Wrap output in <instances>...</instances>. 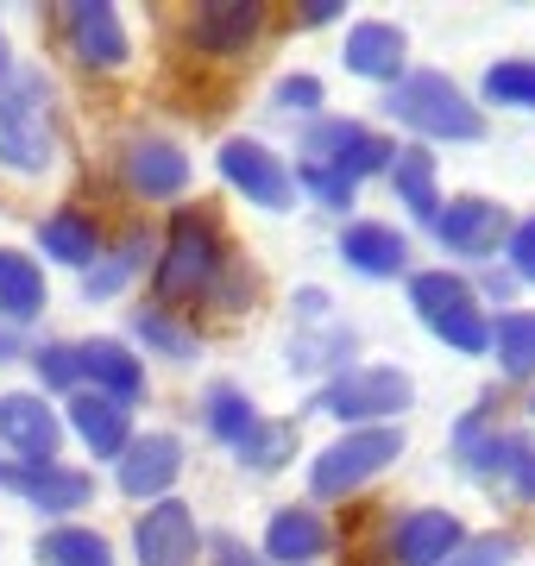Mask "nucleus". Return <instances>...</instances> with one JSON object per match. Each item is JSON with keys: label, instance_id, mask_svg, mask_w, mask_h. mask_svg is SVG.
I'll return each mask as SVG.
<instances>
[{"label": "nucleus", "instance_id": "f257e3e1", "mask_svg": "<svg viewBox=\"0 0 535 566\" xmlns=\"http://www.w3.org/2000/svg\"><path fill=\"white\" fill-rule=\"evenodd\" d=\"M397 145H385L378 133H366L359 120H315L303 139V189L322 208H353V189L371 170H391Z\"/></svg>", "mask_w": 535, "mask_h": 566}, {"label": "nucleus", "instance_id": "f03ea898", "mask_svg": "<svg viewBox=\"0 0 535 566\" xmlns=\"http://www.w3.org/2000/svg\"><path fill=\"white\" fill-rule=\"evenodd\" d=\"M227 264H233V252L221 245V221L208 208H177L165 259H158V303H208Z\"/></svg>", "mask_w": 535, "mask_h": 566}, {"label": "nucleus", "instance_id": "7ed1b4c3", "mask_svg": "<svg viewBox=\"0 0 535 566\" xmlns=\"http://www.w3.org/2000/svg\"><path fill=\"white\" fill-rule=\"evenodd\" d=\"M57 158V120H51V82L32 70H7L0 76V164L39 177Z\"/></svg>", "mask_w": 535, "mask_h": 566}, {"label": "nucleus", "instance_id": "20e7f679", "mask_svg": "<svg viewBox=\"0 0 535 566\" xmlns=\"http://www.w3.org/2000/svg\"><path fill=\"white\" fill-rule=\"evenodd\" d=\"M397 120L422 133V139H453V145H473L485 133V114H479L460 88H453L441 70H422V76L391 82V102H385Z\"/></svg>", "mask_w": 535, "mask_h": 566}, {"label": "nucleus", "instance_id": "39448f33", "mask_svg": "<svg viewBox=\"0 0 535 566\" xmlns=\"http://www.w3.org/2000/svg\"><path fill=\"white\" fill-rule=\"evenodd\" d=\"M410 308L422 315L434 340H448L453 353H485L492 346V322L479 308L473 283L453 277V271H416L410 277Z\"/></svg>", "mask_w": 535, "mask_h": 566}, {"label": "nucleus", "instance_id": "423d86ee", "mask_svg": "<svg viewBox=\"0 0 535 566\" xmlns=\"http://www.w3.org/2000/svg\"><path fill=\"white\" fill-rule=\"evenodd\" d=\"M397 453H403V428H391V422L353 428V434H340L334 447H322V453H315L310 491H315V497H347V491H359L366 479H378Z\"/></svg>", "mask_w": 535, "mask_h": 566}, {"label": "nucleus", "instance_id": "0eeeda50", "mask_svg": "<svg viewBox=\"0 0 535 566\" xmlns=\"http://www.w3.org/2000/svg\"><path fill=\"white\" fill-rule=\"evenodd\" d=\"M416 397V385L397 371V365H353V371H340L322 397H315V409L322 416H334V422H385V416H403Z\"/></svg>", "mask_w": 535, "mask_h": 566}, {"label": "nucleus", "instance_id": "6e6552de", "mask_svg": "<svg viewBox=\"0 0 535 566\" xmlns=\"http://www.w3.org/2000/svg\"><path fill=\"white\" fill-rule=\"evenodd\" d=\"M0 485L25 497L32 510H44V516H70V510H83L95 497V479L57 460H0Z\"/></svg>", "mask_w": 535, "mask_h": 566}, {"label": "nucleus", "instance_id": "1a4fd4ad", "mask_svg": "<svg viewBox=\"0 0 535 566\" xmlns=\"http://www.w3.org/2000/svg\"><path fill=\"white\" fill-rule=\"evenodd\" d=\"M221 177L246 196L252 208H271V214H284L296 202V177L284 170V158H271L259 139H227L221 145Z\"/></svg>", "mask_w": 535, "mask_h": 566}, {"label": "nucleus", "instance_id": "9d476101", "mask_svg": "<svg viewBox=\"0 0 535 566\" xmlns=\"http://www.w3.org/2000/svg\"><path fill=\"white\" fill-rule=\"evenodd\" d=\"M133 554H139V566H196V554H202V528H196L189 504L158 497V504L133 523Z\"/></svg>", "mask_w": 535, "mask_h": 566}, {"label": "nucleus", "instance_id": "9b49d317", "mask_svg": "<svg viewBox=\"0 0 535 566\" xmlns=\"http://www.w3.org/2000/svg\"><path fill=\"white\" fill-rule=\"evenodd\" d=\"M429 227L453 259H485V252H497V240L511 233V214L497 202H485V196H460V202H448Z\"/></svg>", "mask_w": 535, "mask_h": 566}, {"label": "nucleus", "instance_id": "f8f14e48", "mask_svg": "<svg viewBox=\"0 0 535 566\" xmlns=\"http://www.w3.org/2000/svg\"><path fill=\"white\" fill-rule=\"evenodd\" d=\"M63 39L88 70H120L126 63V25L107 0H70L63 7Z\"/></svg>", "mask_w": 535, "mask_h": 566}, {"label": "nucleus", "instance_id": "ddd939ff", "mask_svg": "<svg viewBox=\"0 0 535 566\" xmlns=\"http://www.w3.org/2000/svg\"><path fill=\"white\" fill-rule=\"evenodd\" d=\"M0 441L13 447L20 460H57V441H63L57 409L44 397H32V390H7L0 397Z\"/></svg>", "mask_w": 535, "mask_h": 566}, {"label": "nucleus", "instance_id": "4468645a", "mask_svg": "<svg viewBox=\"0 0 535 566\" xmlns=\"http://www.w3.org/2000/svg\"><path fill=\"white\" fill-rule=\"evenodd\" d=\"M460 542H466V528L453 510H410L391 528V566H441Z\"/></svg>", "mask_w": 535, "mask_h": 566}, {"label": "nucleus", "instance_id": "2eb2a0df", "mask_svg": "<svg viewBox=\"0 0 535 566\" xmlns=\"http://www.w3.org/2000/svg\"><path fill=\"white\" fill-rule=\"evenodd\" d=\"M259 32H265V7H259V0H214V7H202V13L189 20V44L208 51V57H233V51H246Z\"/></svg>", "mask_w": 535, "mask_h": 566}, {"label": "nucleus", "instance_id": "dca6fc26", "mask_svg": "<svg viewBox=\"0 0 535 566\" xmlns=\"http://www.w3.org/2000/svg\"><path fill=\"white\" fill-rule=\"evenodd\" d=\"M120 170H126V189L145 196V202H170V196H183V182H189V158L170 139H133Z\"/></svg>", "mask_w": 535, "mask_h": 566}, {"label": "nucleus", "instance_id": "f3484780", "mask_svg": "<svg viewBox=\"0 0 535 566\" xmlns=\"http://www.w3.org/2000/svg\"><path fill=\"white\" fill-rule=\"evenodd\" d=\"M183 472V441L177 434H139L120 453V491L126 497H165Z\"/></svg>", "mask_w": 535, "mask_h": 566}, {"label": "nucleus", "instance_id": "a211bd4d", "mask_svg": "<svg viewBox=\"0 0 535 566\" xmlns=\"http://www.w3.org/2000/svg\"><path fill=\"white\" fill-rule=\"evenodd\" d=\"M70 428L88 441L95 460H120L126 441H133V409L120 397H107V390H76L70 397Z\"/></svg>", "mask_w": 535, "mask_h": 566}, {"label": "nucleus", "instance_id": "6ab92c4d", "mask_svg": "<svg viewBox=\"0 0 535 566\" xmlns=\"http://www.w3.org/2000/svg\"><path fill=\"white\" fill-rule=\"evenodd\" d=\"M460 460L473 465L479 479H511L516 497H535V447L523 434H460Z\"/></svg>", "mask_w": 535, "mask_h": 566}, {"label": "nucleus", "instance_id": "aec40b11", "mask_svg": "<svg viewBox=\"0 0 535 566\" xmlns=\"http://www.w3.org/2000/svg\"><path fill=\"white\" fill-rule=\"evenodd\" d=\"M403 51H410V39L397 32L391 20H359L347 32V70L366 82H403Z\"/></svg>", "mask_w": 535, "mask_h": 566}, {"label": "nucleus", "instance_id": "412c9836", "mask_svg": "<svg viewBox=\"0 0 535 566\" xmlns=\"http://www.w3.org/2000/svg\"><path fill=\"white\" fill-rule=\"evenodd\" d=\"M340 259L359 271V277H397L403 264H410V240L385 221H353L340 233Z\"/></svg>", "mask_w": 535, "mask_h": 566}, {"label": "nucleus", "instance_id": "4be33fe9", "mask_svg": "<svg viewBox=\"0 0 535 566\" xmlns=\"http://www.w3.org/2000/svg\"><path fill=\"white\" fill-rule=\"evenodd\" d=\"M322 547H328V523L315 516V510H277L265 528V566L271 560H284V566H310L322 560Z\"/></svg>", "mask_w": 535, "mask_h": 566}, {"label": "nucleus", "instance_id": "5701e85b", "mask_svg": "<svg viewBox=\"0 0 535 566\" xmlns=\"http://www.w3.org/2000/svg\"><path fill=\"white\" fill-rule=\"evenodd\" d=\"M76 371H83V378H95V390L120 397V403L145 397V365L133 359L120 340H88V346H76Z\"/></svg>", "mask_w": 535, "mask_h": 566}, {"label": "nucleus", "instance_id": "b1692460", "mask_svg": "<svg viewBox=\"0 0 535 566\" xmlns=\"http://www.w3.org/2000/svg\"><path fill=\"white\" fill-rule=\"evenodd\" d=\"M44 308V271L25 252H13V245H0V322L20 327L32 322Z\"/></svg>", "mask_w": 535, "mask_h": 566}, {"label": "nucleus", "instance_id": "393cba45", "mask_svg": "<svg viewBox=\"0 0 535 566\" xmlns=\"http://www.w3.org/2000/svg\"><path fill=\"white\" fill-rule=\"evenodd\" d=\"M391 189L397 202L410 208L416 221H434L441 214V196H434V151L429 145H403L391 158Z\"/></svg>", "mask_w": 535, "mask_h": 566}, {"label": "nucleus", "instance_id": "a878e982", "mask_svg": "<svg viewBox=\"0 0 535 566\" xmlns=\"http://www.w3.org/2000/svg\"><path fill=\"white\" fill-rule=\"evenodd\" d=\"M39 245H44V259H57V264H88L95 245H102V227L83 208H57L51 221H39Z\"/></svg>", "mask_w": 535, "mask_h": 566}, {"label": "nucleus", "instance_id": "bb28decb", "mask_svg": "<svg viewBox=\"0 0 535 566\" xmlns=\"http://www.w3.org/2000/svg\"><path fill=\"white\" fill-rule=\"evenodd\" d=\"M32 560H39V566H114V547H107L95 528L63 523V528H44V535H39Z\"/></svg>", "mask_w": 535, "mask_h": 566}, {"label": "nucleus", "instance_id": "cd10ccee", "mask_svg": "<svg viewBox=\"0 0 535 566\" xmlns=\"http://www.w3.org/2000/svg\"><path fill=\"white\" fill-rule=\"evenodd\" d=\"M202 422H208V434H214V441L240 447V441L252 434V428L265 422V416L252 409V397H246V390H233V385H214V390H208V409H202Z\"/></svg>", "mask_w": 535, "mask_h": 566}, {"label": "nucleus", "instance_id": "c85d7f7f", "mask_svg": "<svg viewBox=\"0 0 535 566\" xmlns=\"http://www.w3.org/2000/svg\"><path fill=\"white\" fill-rule=\"evenodd\" d=\"M492 346H497V365H504V378H529V371H535V315H529V308H511V315H497Z\"/></svg>", "mask_w": 535, "mask_h": 566}, {"label": "nucleus", "instance_id": "c756f323", "mask_svg": "<svg viewBox=\"0 0 535 566\" xmlns=\"http://www.w3.org/2000/svg\"><path fill=\"white\" fill-rule=\"evenodd\" d=\"M233 453H240V465H252V472H277L284 460H296V428L290 422H259Z\"/></svg>", "mask_w": 535, "mask_h": 566}, {"label": "nucleus", "instance_id": "7c9ffc66", "mask_svg": "<svg viewBox=\"0 0 535 566\" xmlns=\"http://www.w3.org/2000/svg\"><path fill=\"white\" fill-rule=\"evenodd\" d=\"M485 102L492 107H535V57H504L485 70Z\"/></svg>", "mask_w": 535, "mask_h": 566}, {"label": "nucleus", "instance_id": "2f4dec72", "mask_svg": "<svg viewBox=\"0 0 535 566\" xmlns=\"http://www.w3.org/2000/svg\"><path fill=\"white\" fill-rule=\"evenodd\" d=\"M145 252H151V245H145V233L120 240V252H114L107 264H95V271L83 277V296H88V303H95V296H114V290H120V283H126V277H133V271L145 264Z\"/></svg>", "mask_w": 535, "mask_h": 566}, {"label": "nucleus", "instance_id": "473e14b6", "mask_svg": "<svg viewBox=\"0 0 535 566\" xmlns=\"http://www.w3.org/2000/svg\"><path fill=\"white\" fill-rule=\"evenodd\" d=\"M32 371H39L44 390H76L83 385V371H76V346H63V340L39 346V353H32Z\"/></svg>", "mask_w": 535, "mask_h": 566}, {"label": "nucleus", "instance_id": "72a5a7b5", "mask_svg": "<svg viewBox=\"0 0 535 566\" xmlns=\"http://www.w3.org/2000/svg\"><path fill=\"white\" fill-rule=\"evenodd\" d=\"M133 334H139V340H151V346H165L170 359H189V353H196V340H189L183 327H170L165 308H139V315H133Z\"/></svg>", "mask_w": 535, "mask_h": 566}, {"label": "nucleus", "instance_id": "f704fd0d", "mask_svg": "<svg viewBox=\"0 0 535 566\" xmlns=\"http://www.w3.org/2000/svg\"><path fill=\"white\" fill-rule=\"evenodd\" d=\"M511 560H516L511 535H479V542H460L441 566H511Z\"/></svg>", "mask_w": 535, "mask_h": 566}, {"label": "nucleus", "instance_id": "c9c22d12", "mask_svg": "<svg viewBox=\"0 0 535 566\" xmlns=\"http://www.w3.org/2000/svg\"><path fill=\"white\" fill-rule=\"evenodd\" d=\"M277 107H284V114H315V107H322V82L315 76H284L277 82Z\"/></svg>", "mask_w": 535, "mask_h": 566}, {"label": "nucleus", "instance_id": "e433bc0d", "mask_svg": "<svg viewBox=\"0 0 535 566\" xmlns=\"http://www.w3.org/2000/svg\"><path fill=\"white\" fill-rule=\"evenodd\" d=\"M353 353V334H328V340H303L290 346V365H334Z\"/></svg>", "mask_w": 535, "mask_h": 566}, {"label": "nucleus", "instance_id": "4c0bfd02", "mask_svg": "<svg viewBox=\"0 0 535 566\" xmlns=\"http://www.w3.org/2000/svg\"><path fill=\"white\" fill-rule=\"evenodd\" d=\"M511 271H516L523 283H535V221H523V227L511 233Z\"/></svg>", "mask_w": 535, "mask_h": 566}, {"label": "nucleus", "instance_id": "58836bf2", "mask_svg": "<svg viewBox=\"0 0 535 566\" xmlns=\"http://www.w3.org/2000/svg\"><path fill=\"white\" fill-rule=\"evenodd\" d=\"M214 566H265V560H259V554H252L246 542H233V535H221V542H214Z\"/></svg>", "mask_w": 535, "mask_h": 566}, {"label": "nucleus", "instance_id": "ea45409f", "mask_svg": "<svg viewBox=\"0 0 535 566\" xmlns=\"http://www.w3.org/2000/svg\"><path fill=\"white\" fill-rule=\"evenodd\" d=\"M328 20H340V0H310L303 7V25H328Z\"/></svg>", "mask_w": 535, "mask_h": 566}, {"label": "nucleus", "instance_id": "a19ab883", "mask_svg": "<svg viewBox=\"0 0 535 566\" xmlns=\"http://www.w3.org/2000/svg\"><path fill=\"white\" fill-rule=\"evenodd\" d=\"M7 359H20V327L0 322V365H7Z\"/></svg>", "mask_w": 535, "mask_h": 566}, {"label": "nucleus", "instance_id": "79ce46f5", "mask_svg": "<svg viewBox=\"0 0 535 566\" xmlns=\"http://www.w3.org/2000/svg\"><path fill=\"white\" fill-rule=\"evenodd\" d=\"M7 70H13V63H7V39H0V76H7Z\"/></svg>", "mask_w": 535, "mask_h": 566}]
</instances>
